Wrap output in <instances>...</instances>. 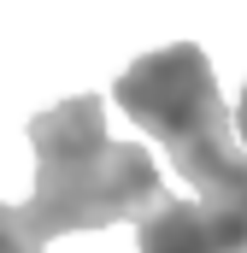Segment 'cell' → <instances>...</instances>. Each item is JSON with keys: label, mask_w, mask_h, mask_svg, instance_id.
<instances>
[{"label": "cell", "mask_w": 247, "mask_h": 253, "mask_svg": "<svg viewBox=\"0 0 247 253\" xmlns=\"http://www.w3.org/2000/svg\"><path fill=\"white\" fill-rule=\"evenodd\" d=\"M30 147H36V194L18 212L41 248L59 236H77V230L129 224L165 194L153 153L106 135L100 94H77V100L36 112Z\"/></svg>", "instance_id": "cell-1"}, {"label": "cell", "mask_w": 247, "mask_h": 253, "mask_svg": "<svg viewBox=\"0 0 247 253\" xmlns=\"http://www.w3.org/2000/svg\"><path fill=\"white\" fill-rule=\"evenodd\" d=\"M112 100L129 112V124H141L177 165V177H200L212 159H224L236 147V124L224 112V94H218V77L212 59L177 42V47H159V53H141V59L112 83Z\"/></svg>", "instance_id": "cell-2"}, {"label": "cell", "mask_w": 247, "mask_h": 253, "mask_svg": "<svg viewBox=\"0 0 247 253\" xmlns=\"http://www.w3.org/2000/svg\"><path fill=\"white\" fill-rule=\"evenodd\" d=\"M194 200L159 194L135 218L141 253H247V147L236 141L200 177H188Z\"/></svg>", "instance_id": "cell-3"}, {"label": "cell", "mask_w": 247, "mask_h": 253, "mask_svg": "<svg viewBox=\"0 0 247 253\" xmlns=\"http://www.w3.org/2000/svg\"><path fill=\"white\" fill-rule=\"evenodd\" d=\"M230 124H236V141L247 147V88H242V100H236V112H230Z\"/></svg>", "instance_id": "cell-5"}, {"label": "cell", "mask_w": 247, "mask_h": 253, "mask_svg": "<svg viewBox=\"0 0 247 253\" xmlns=\"http://www.w3.org/2000/svg\"><path fill=\"white\" fill-rule=\"evenodd\" d=\"M0 253H41V242H36L30 224H24V212L6 206V200H0Z\"/></svg>", "instance_id": "cell-4"}]
</instances>
